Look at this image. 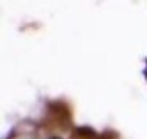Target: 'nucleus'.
<instances>
[{
	"label": "nucleus",
	"mask_w": 147,
	"mask_h": 139,
	"mask_svg": "<svg viewBox=\"0 0 147 139\" xmlns=\"http://www.w3.org/2000/svg\"><path fill=\"white\" fill-rule=\"evenodd\" d=\"M144 74H146V78H147V71H146V73H144Z\"/></svg>",
	"instance_id": "obj_2"
},
{
	"label": "nucleus",
	"mask_w": 147,
	"mask_h": 139,
	"mask_svg": "<svg viewBox=\"0 0 147 139\" xmlns=\"http://www.w3.org/2000/svg\"><path fill=\"white\" fill-rule=\"evenodd\" d=\"M146 62H147V60H146Z\"/></svg>",
	"instance_id": "obj_3"
},
{
	"label": "nucleus",
	"mask_w": 147,
	"mask_h": 139,
	"mask_svg": "<svg viewBox=\"0 0 147 139\" xmlns=\"http://www.w3.org/2000/svg\"><path fill=\"white\" fill-rule=\"evenodd\" d=\"M51 139H62V138H59V136H52Z\"/></svg>",
	"instance_id": "obj_1"
}]
</instances>
